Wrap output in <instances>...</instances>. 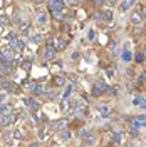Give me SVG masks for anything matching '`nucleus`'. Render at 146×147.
Wrapping results in <instances>:
<instances>
[{
	"label": "nucleus",
	"mask_w": 146,
	"mask_h": 147,
	"mask_svg": "<svg viewBox=\"0 0 146 147\" xmlns=\"http://www.w3.org/2000/svg\"><path fill=\"white\" fill-rule=\"evenodd\" d=\"M108 89H109L108 82H104V80H98V82H94V85H92L91 95H92V97H99V95H102Z\"/></svg>",
	"instance_id": "obj_1"
},
{
	"label": "nucleus",
	"mask_w": 146,
	"mask_h": 147,
	"mask_svg": "<svg viewBox=\"0 0 146 147\" xmlns=\"http://www.w3.org/2000/svg\"><path fill=\"white\" fill-rule=\"evenodd\" d=\"M47 7H49V12L54 13V12H62L65 7L64 0H47Z\"/></svg>",
	"instance_id": "obj_2"
},
{
	"label": "nucleus",
	"mask_w": 146,
	"mask_h": 147,
	"mask_svg": "<svg viewBox=\"0 0 146 147\" xmlns=\"http://www.w3.org/2000/svg\"><path fill=\"white\" fill-rule=\"evenodd\" d=\"M55 54H57V50H55V47H54V40L49 38L46 42V47H44V57L46 59H54Z\"/></svg>",
	"instance_id": "obj_3"
},
{
	"label": "nucleus",
	"mask_w": 146,
	"mask_h": 147,
	"mask_svg": "<svg viewBox=\"0 0 146 147\" xmlns=\"http://www.w3.org/2000/svg\"><path fill=\"white\" fill-rule=\"evenodd\" d=\"M0 50H2V55H3V60L9 62V64H12V62H14V57H15L14 49H12L10 45H7V47H2Z\"/></svg>",
	"instance_id": "obj_4"
},
{
	"label": "nucleus",
	"mask_w": 146,
	"mask_h": 147,
	"mask_svg": "<svg viewBox=\"0 0 146 147\" xmlns=\"http://www.w3.org/2000/svg\"><path fill=\"white\" fill-rule=\"evenodd\" d=\"M2 87H3V89H7L10 94H18V92H20V87H18L17 84H15V82H10V80H7V79L2 82Z\"/></svg>",
	"instance_id": "obj_5"
},
{
	"label": "nucleus",
	"mask_w": 146,
	"mask_h": 147,
	"mask_svg": "<svg viewBox=\"0 0 146 147\" xmlns=\"http://www.w3.org/2000/svg\"><path fill=\"white\" fill-rule=\"evenodd\" d=\"M12 122H15V115L9 114V115H0V127H7Z\"/></svg>",
	"instance_id": "obj_6"
},
{
	"label": "nucleus",
	"mask_w": 146,
	"mask_h": 147,
	"mask_svg": "<svg viewBox=\"0 0 146 147\" xmlns=\"http://www.w3.org/2000/svg\"><path fill=\"white\" fill-rule=\"evenodd\" d=\"M24 104H25V107H30V109L35 110V112L40 109V105H39L35 102V99H32V97H25V99H24Z\"/></svg>",
	"instance_id": "obj_7"
},
{
	"label": "nucleus",
	"mask_w": 146,
	"mask_h": 147,
	"mask_svg": "<svg viewBox=\"0 0 146 147\" xmlns=\"http://www.w3.org/2000/svg\"><path fill=\"white\" fill-rule=\"evenodd\" d=\"M65 125H67V120L59 119V120H55L54 124H50V129H52V130H64Z\"/></svg>",
	"instance_id": "obj_8"
},
{
	"label": "nucleus",
	"mask_w": 146,
	"mask_h": 147,
	"mask_svg": "<svg viewBox=\"0 0 146 147\" xmlns=\"http://www.w3.org/2000/svg\"><path fill=\"white\" fill-rule=\"evenodd\" d=\"M54 47H55L57 52H62V50L67 49V40H65V38H57L54 42Z\"/></svg>",
	"instance_id": "obj_9"
},
{
	"label": "nucleus",
	"mask_w": 146,
	"mask_h": 147,
	"mask_svg": "<svg viewBox=\"0 0 146 147\" xmlns=\"http://www.w3.org/2000/svg\"><path fill=\"white\" fill-rule=\"evenodd\" d=\"M52 84H54V87H62V85H65V77L64 75H54Z\"/></svg>",
	"instance_id": "obj_10"
},
{
	"label": "nucleus",
	"mask_w": 146,
	"mask_h": 147,
	"mask_svg": "<svg viewBox=\"0 0 146 147\" xmlns=\"http://www.w3.org/2000/svg\"><path fill=\"white\" fill-rule=\"evenodd\" d=\"M131 124H133L134 127H141V125H146V117H145V115L133 117V119H131Z\"/></svg>",
	"instance_id": "obj_11"
},
{
	"label": "nucleus",
	"mask_w": 146,
	"mask_h": 147,
	"mask_svg": "<svg viewBox=\"0 0 146 147\" xmlns=\"http://www.w3.org/2000/svg\"><path fill=\"white\" fill-rule=\"evenodd\" d=\"M12 49H14V50H20V52H22V50H25V40H22V38H17V40H15V42H14V44H12Z\"/></svg>",
	"instance_id": "obj_12"
},
{
	"label": "nucleus",
	"mask_w": 146,
	"mask_h": 147,
	"mask_svg": "<svg viewBox=\"0 0 146 147\" xmlns=\"http://www.w3.org/2000/svg\"><path fill=\"white\" fill-rule=\"evenodd\" d=\"M111 18H113V12H111L109 9L101 10V20H102V22H111Z\"/></svg>",
	"instance_id": "obj_13"
},
{
	"label": "nucleus",
	"mask_w": 146,
	"mask_h": 147,
	"mask_svg": "<svg viewBox=\"0 0 146 147\" xmlns=\"http://www.w3.org/2000/svg\"><path fill=\"white\" fill-rule=\"evenodd\" d=\"M29 28H30V24L29 22H22L20 28H18V34L20 35H29Z\"/></svg>",
	"instance_id": "obj_14"
},
{
	"label": "nucleus",
	"mask_w": 146,
	"mask_h": 147,
	"mask_svg": "<svg viewBox=\"0 0 146 147\" xmlns=\"http://www.w3.org/2000/svg\"><path fill=\"white\" fill-rule=\"evenodd\" d=\"M145 18H143V15H141V12H134L133 15H131V22L133 24H141Z\"/></svg>",
	"instance_id": "obj_15"
},
{
	"label": "nucleus",
	"mask_w": 146,
	"mask_h": 147,
	"mask_svg": "<svg viewBox=\"0 0 146 147\" xmlns=\"http://www.w3.org/2000/svg\"><path fill=\"white\" fill-rule=\"evenodd\" d=\"M12 114V107L7 105V104H3V105H0V115H9Z\"/></svg>",
	"instance_id": "obj_16"
},
{
	"label": "nucleus",
	"mask_w": 146,
	"mask_h": 147,
	"mask_svg": "<svg viewBox=\"0 0 146 147\" xmlns=\"http://www.w3.org/2000/svg\"><path fill=\"white\" fill-rule=\"evenodd\" d=\"M121 59H123L124 62H129V60L133 59V55H131V52H129L128 49H124V50H123V54H121Z\"/></svg>",
	"instance_id": "obj_17"
},
{
	"label": "nucleus",
	"mask_w": 146,
	"mask_h": 147,
	"mask_svg": "<svg viewBox=\"0 0 146 147\" xmlns=\"http://www.w3.org/2000/svg\"><path fill=\"white\" fill-rule=\"evenodd\" d=\"M99 112H101V115L108 117V115L111 114V107H109V105H101V107H99Z\"/></svg>",
	"instance_id": "obj_18"
},
{
	"label": "nucleus",
	"mask_w": 146,
	"mask_h": 147,
	"mask_svg": "<svg viewBox=\"0 0 146 147\" xmlns=\"http://www.w3.org/2000/svg\"><path fill=\"white\" fill-rule=\"evenodd\" d=\"M34 94H35V95H44V94H46V89H44L40 84H35V87H34Z\"/></svg>",
	"instance_id": "obj_19"
},
{
	"label": "nucleus",
	"mask_w": 146,
	"mask_h": 147,
	"mask_svg": "<svg viewBox=\"0 0 146 147\" xmlns=\"http://www.w3.org/2000/svg\"><path fill=\"white\" fill-rule=\"evenodd\" d=\"M131 5H133V0H124V2H121V5H119V10H123V12H124V10H128Z\"/></svg>",
	"instance_id": "obj_20"
},
{
	"label": "nucleus",
	"mask_w": 146,
	"mask_h": 147,
	"mask_svg": "<svg viewBox=\"0 0 146 147\" xmlns=\"http://www.w3.org/2000/svg\"><path fill=\"white\" fill-rule=\"evenodd\" d=\"M12 137L20 140V139H24V132H22V129H15L14 132H12Z\"/></svg>",
	"instance_id": "obj_21"
},
{
	"label": "nucleus",
	"mask_w": 146,
	"mask_h": 147,
	"mask_svg": "<svg viewBox=\"0 0 146 147\" xmlns=\"http://www.w3.org/2000/svg\"><path fill=\"white\" fill-rule=\"evenodd\" d=\"M136 82L139 84V85H143V84H146V70H143V72L139 74V75H138Z\"/></svg>",
	"instance_id": "obj_22"
},
{
	"label": "nucleus",
	"mask_w": 146,
	"mask_h": 147,
	"mask_svg": "<svg viewBox=\"0 0 146 147\" xmlns=\"http://www.w3.org/2000/svg\"><path fill=\"white\" fill-rule=\"evenodd\" d=\"M30 42L35 44V45H39V44L42 42V37L39 35V34H34V35H30Z\"/></svg>",
	"instance_id": "obj_23"
},
{
	"label": "nucleus",
	"mask_w": 146,
	"mask_h": 147,
	"mask_svg": "<svg viewBox=\"0 0 146 147\" xmlns=\"http://www.w3.org/2000/svg\"><path fill=\"white\" fill-rule=\"evenodd\" d=\"M61 107H62V112H69V110H71V102L67 100V99H64V100H62V105H61Z\"/></svg>",
	"instance_id": "obj_24"
},
{
	"label": "nucleus",
	"mask_w": 146,
	"mask_h": 147,
	"mask_svg": "<svg viewBox=\"0 0 146 147\" xmlns=\"http://www.w3.org/2000/svg\"><path fill=\"white\" fill-rule=\"evenodd\" d=\"M71 137H72L71 130H61V139H62V140H69Z\"/></svg>",
	"instance_id": "obj_25"
},
{
	"label": "nucleus",
	"mask_w": 146,
	"mask_h": 147,
	"mask_svg": "<svg viewBox=\"0 0 146 147\" xmlns=\"http://www.w3.org/2000/svg\"><path fill=\"white\" fill-rule=\"evenodd\" d=\"M92 142H94V134H87V136L84 137V144H86V146H91Z\"/></svg>",
	"instance_id": "obj_26"
},
{
	"label": "nucleus",
	"mask_w": 146,
	"mask_h": 147,
	"mask_svg": "<svg viewBox=\"0 0 146 147\" xmlns=\"http://www.w3.org/2000/svg\"><path fill=\"white\" fill-rule=\"evenodd\" d=\"M37 24H40V25H44L46 24V13H37Z\"/></svg>",
	"instance_id": "obj_27"
},
{
	"label": "nucleus",
	"mask_w": 146,
	"mask_h": 147,
	"mask_svg": "<svg viewBox=\"0 0 146 147\" xmlns=\"http://www.w3.org/2000/svg\"><path fill=\"white\" fill-rule=\"evenodd\" d=\"M71 92H72V85H67V87H65V90H64V94H62V99H69Z\"/></svg>",
	"instance_id": "obj_28"
},
{
	"label": "nucleus",
	"mask_w": 146,
	"mask_h": 147,
	"mask_svg": "<svg viewBox=\"0 0 146 147\" xmlns=\"http://www.w3.org/2000/svg\"><path fill=\"white\" fill-rule=\"evenodd\" d=\"M10 24V18L7 15H0V25H9Z\"/></svg>",
	"instance_id": "obj_29"
},
{
	"label": "nucleus",
	"mask_w": 146,
	"mask_h": 147,
	"mask_svg": "<svg viewBox=\"0 0 146 147\" xmlns=\"http://www.w3.org/2000/svg\"><path fill=\"white\" fill-rule=\"evenodd\" d=\"M77 136H79V137H86V136H87V129L86 127H79L77 129Z\"/></svg>",
	"instance_id": "obj_30"
},
{
	"label": "nucleus",
	"mask_w": 146,
	"mask_h": 147,
	"mask_svg": "<svg viewBox=\"0 0 146 147\" xmlns=\"http://www.w3.org/2000/svg\"><path fill=\"white\" fill-rule=\"evenodd\" d=\"M136 62H138V64L145 62V55H143V52H138V54H136Z\"/></svg>",
	"instance_id": "obj_31"
},
{
	"label": "nucleus",
	"mask_w": 146,
	"mask_h": 147,
	"mask_svg": "<svg viewBox=\"0 0 146 147\" xmlns=\"http://www.w3.org/2000/svg\"><path fill=\"white\" fill-rule=\"evenodd\" d=\"M22 69H24V70H30V59H29V60H24Z\"/></svg>",
	"instance_id": "obj_32"
},
{
	"label": "nucleus",
	"mask_w": 146,
	"mask_h": 147,
	"mask_svg": "<svg viewBox=\"0 0 146 147\" xmlns=\"http://www.w3.org/2000/svg\"><path fill=\"white\" fill-rule=\"evenodd\" d=\"M113 142H116V144L121 142V136H119L118 132H114V134H113Z\"/></svg>",
	"instance_id": "obj_33"
},
{
	"label": "nucleus",
	"mask_w": 146,
	"mask_h": 147,
	"mask_svg": "<svg viewBox=\"0 0 146 147\" xmlns=\"http://www.w3.org/2000/svg\"><path fill=\"white\" fill-rule=\"evenodd\" d=\"M52 15H54V18H59V20H61V18L64 17V13H62V12H54Z\"/></svg>",
	"instance_id": "obj_34"
},
{
	"label": "nucleus",
	"mask_w": 146,
	"mask_h": 147,
	"mask_svg": "<svg viewBox=\"0 0 146 147\" xmlns=\"http://www.w3.org/2000/svg\"><path fill=\"white\" fill-rule=\"evenodd\" d=\"M104 2H106V0H94V5H96V7H102Z\"/></svg>",
	"instance_id": "obj_35"
},
{
	"label": "nucleus",
	"mask_w": 146,
	"mask_h": 147,
	"mask_svg": "<svg viewBox=\"0 0 146 147\" xmlns=\"http://www.w3.org/2000/svg\"><path fill=\"white\" fill-rule=\"evenodd\" d=\"M69 5H72V7H76V5H79V0H65Z\"/></svg>",
	"instance_id": "obj_36"
},
{
	"label": "nucleus",
	"mask_w": 146,
	"mask_h": 147,
	"mask_svg": "<svg viewBox=\"0 0 146 147\" xmlns=\"http://www.w3.org/2000/svg\"><path fill=\"white\" fill-rule=\"evenodd\" d=\"M106 2H108V5H109V7H114V5L118 3V0H106Z\"/></svg>",
	"instance_id": "obj_37"
},
{
	"label": "nucleus",
	"mask_w": 146,
	"mask_h": 147,
	"mask_svg": "<svg viewBox=\"0 0 146 147\" xmlns=\"http://www.w3.org/2000/svg\"><path fill=\"white\" fill-rule=\"evenodd\" d=\"M141 15H143V18H146V5L141 7Z\"/></svg>",
	"instance_id": "obj_38"
},
{
	"label": "nucleus",
	"mask_w": 146,
	"mask_h": 147,
	"mask_svg": "<svg viewBox=\"0 0 146 147\" xmlns=\"http://www.w3.org/2000/svg\"><path fill=\"white\" fill-rule=\"evenodd\" d=\"M131 136H133V137H136V136H138V130H136V129H131Z\"/></svg>",
	"instance_id": "obj_39"
},
{
	"label": "nucleus",
	"mask_w": 146,
	"mask_h": 147,
	"mask_svg": "<svg viewBox=\"0 0 146 147\" xmlns=\"http://www.w3.org/2000/svg\"><path fill=\"white\" fill-rule=\"evenodd\" d=\"M143 55H145V60H146V49L143 50Z\"/></svg>",
	"instance_id": "obj_40"
},
{
	"label": "nucleus",
	"mask_w": 146,
	"mask_h": 147,
	"mask_svg": "<svg viewBox=\"0 0 146 147\" xmlns=\"http://www.w3.org/2000/svg\"><path fill=\"white\" fill-rule=\"evenodd\" d=\"M30 147H37V144H35V142H34V144H30Z\"/></svg>",
	"instance_id": "obj_41"
},
{
	"label": "nucleus",
	"mask_w": 146,
	"mask_h": 147,
	"mask_svg": "<svg viewBox=\"0 0 146 147\" xmlns=\"http://www.w3.org/2000/svg\"><path fill=\"white\" fill-rule=\"evenodd\" d=\"M3 99H5V97H3V95H0V102L3 100Z\"/></svg>",
	"instance_id": "obj_42"
},
{
	"label": "nucleus",
	"mask_w": 146,
	"mask_h": 147,
	"mask_svg": "<svg viewBox=\"0 0 146 147\" xmlns=\"http://www.w3.org/2000/svg\"><path fill=\"white\" fill-rule=\"evenodd\" d=\"M145 32H146V24H145Z\"/></svg>",
	"instance_id": "obj_43"
}]
</instances>
